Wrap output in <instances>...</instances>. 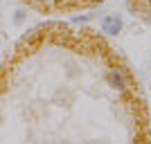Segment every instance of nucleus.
<instances>
[{"label":"nucleus","instance_id":"f257e3e1","mask_svg":"<svg viewBox=\"0 0 151 144\" xmlns=\"http://www.w3.org/2000/svg\"><path fill=\"white\" fill-rule=\"evenodd\" d=\"M32 9L41 14H70V11H83L101 5L104 0H23Z\"/></svg>","mask_w":151,"mask_h":144},{"label":"nucleus","instance_id":"f03ea898","mask_svg":"<svg viewBox=\"0 0 151 144\" xmlns=\"http://www.w3.org/2000/svg\"><path fill=\"white\" fill-rule=\"evenodd\" d=\"M133 11H138L142 18H147L151 23V0H129Z\"/></svg>","mask_w":151,"mask_h":144}]
</instances>
